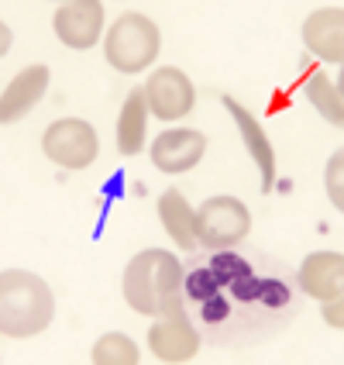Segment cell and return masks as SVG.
Masks as SVG:
<instances>
[{
    "label": "cell",
    "instance_id": "obj_1",
    "mask_svg": "<svg viewBox=\"0 0 344 365\" xmlns=\"http://www.w3.org/2000/svg\"><path fill=\"white\" fill-rule=\"evenodd\" d=\"M182 269L165 248H145L124 269V297L138 314L165 317L182 310Z\"/></svg>",
    "mask_w": 344,
    "mask_h": 365
},
{
    "label": "cell",
    "instance_id": "obj_2",
    "mask_svg": "<svg viewBox=\"0 0 344 365\" xmlns=\"http://www.w3.org/2000/svg\"><path fill=\"white\" fill-rule=\"evenodd\" d=\"M56 317V300L48 283L24 272V269H4L0 276V327L7 338H31L41 334Z\"/></svg>",
    "mask_w": 344,
    "mask_h": 365
},
{
    "label": "cell",
    "instance_id": "obj_3",
    "mask_svg": "<svg viewBox=\"0 0 344 365\" xmlns=\"http://www.w3.org/2000/svg\"><path fill=\"white\" fill-rule=\"evenodd\" d=\"M107 62L118 73H142L159 56V28L145 14H124L118 24L107 31Z\"/></svg>",
    "mask_w": 344,
    "mask_h": 365
},
{
    "label": "cell",
    "instance_id": "obj_4",
    "mask_svg": "<svg viewBox=\"0 0 344 365\" xmlns=\"http://www.w3.org/2000/svg\"><path fill=\"white\" fill-rule=\"evenodd\" d=\"M248 231H251V214L234 197H210L197 210V245L203 248H214V252L234 248L248 238Z\"/></svg>",
    "mask_w": 344,
    "mask_h": 365
},
{
    "label": "cell",
    "instance_id": "obj_5",
    "mask_svg": "<svg viewBox=\"0 0 344 365\" xmlns=\"http://www.w3.org/2000/svg\"><path fill=\"white\" fill-rule=\"evenodd\" d=\"M41 148H45V155L56 165H62V169H86V165H93V159L100 155V138H97V131L86 121H80V118H62V121H56L45 131Z\"/></svg>",
    "mask_w": 344,
    "mask_h": 365
},
{
    "label": "cell",
    "instance_id": "obj_6",
    "mask_svg": "<svg viewBox=\"0 0 344 365\" xmlns=\"http://www.w3.org/2000/svg\"><path fill=\"white\" fill-rule=\"evenodd\" d=\"M145 101H148V110L159 118V121H179L193 110V101H197V90L189 76L176 69V66H165L159 73H152L148 83H145Z\"/></svg>",
    "mask_w": 344,
    "mask_h": 365
},
{
    "label": "cell",
    "instance_id": "obj_7",
    "mask_svg": "<svg viewBox=\"0 0 344 365\" xmlns=\"http://www.w3.org/2000/svg\"><path fill=\"white\" fill-rule=\"evenodd\" d=\"M103 28V4L100 0H69L56 11V35L62 38V45L69 48H90L97 45Z\"/></svg>",
    "mask_w": 344,
    "mask_h": 365
},
{
    "label": "cell",
    "instance_id": "obj_8",
    "mask_svg": "<svg viewBox=\"0 0 344 365\" xmlns=\"http://www.w3.org/2000/svg\"><path fill=\"white\" fill-rule=\"evenodd\" d=\"M148 348L162 359V362H186L197 355L200 348V334L197 327L189 324V317L176 310V314H165L162 321L148 327Z\"/></svg>",
    "mask_w": 344,
    "mask_h": 365
},
{
    "label": "cell",
    "instance_id": "obj_9",
    "mask_svg": "<svg viewBox=\"0 0 344 365\" xmlns=\"http://www.w3.org/2000/svg\"><path fill=\"white\" fill-rule=\"evenodd\" d=\"M207 152V135L189 131V128H176V131H162L152 142V163L162 173H186L203 159Z\"/></svg>",
    "mask_w": 344,
    "mask_h": 365
},
{
    "label": "cell",
    "instance_id": "obj_10",
    "mask_svg": "<svg viewBox=\"0 0 344 365\" xmlns=\"http://www.w3.org/2000/svg\"><path fill=\"white\" fill-rule=\"evenodd\" d=\"M45 86H48V69L45 66H28L24 73H18L0 93V121L4 124L21 121L45 97Z\"/></svg>",
    "mask_w": 344,
    "mask_h": 365
},
{
    "label": "cell",
    "instance_id": "obj_11",
    "mask_svg": "<svg viewBox=\"0 0 344 365\" xmlns=\"http://www.w3.org/2000/svg\"><path fill=\"white\" fill-rule=\"evenodd\" d=\"M300 286L317 300H334L344 289V255L341 252H313L300 265Z\"/></svg>",
    "mask_w": 344,
    "mask_h": 365
},
{
    "label": "cell",
    "instance_id": "obj_12",
    "mask_svg": "<svg viewBox=\"0 0 344 365\" xmlns=\"http://www.w3.org/2000/svg\"><path fill=\"white\" fill-rule=\"evenodd\" d=\"M224 107H227V114H231L234 124H238L248 155L259 163V173H262V193H269V190H272V182H276V152H272V145H269V138H265L262 124L255 121V114H251V110H244L234 97H224Z\"/></svg>",
    "mask_w": 344,
    "mask_h": 365
},
{
    "label": "cell",
    "instance_id": "obj_13",
    "mask_svg": "<svg viewBox=\"0 0 344 365\" xmlns=\"http://www.w3.org/2000/svg\"><path fill=\"white\" fill-rule=\"evenodd\" d=\"M303 41L313 56L327 62L344 59V11L341 7H324L310 14L303 24Z\"/></svg>",
    "mask_w": 344,
    "mask_h": 365
},
{
    "label": "cell",
    "instance_id": "obj_14",
    "mask_svg": "<svg viewBox=\"0 0 344 365\" xmlns=\"http://www.w3.org/2000/svg\"><path fill=\"white\" fill-rule=\"evenodd\" d=\"M159 214H162V224L172 242L186 252L197 248V210L186 203L179 190H165L162 200H159Z\"/></svg>",
    "mask_w": 344,
    "mask_h": 365
},
{
    "label": "cell",
    "instance_id": "obj_15",
    "mask_svg": "<svg viewBox=\"0 0 344 365\" xmlns=\"http://www.w3.org/2000/svg\"><path fill=\"white\" fill-rule=\"evenodd\" d=\"M145 121H148V101H145V90H131L127 101L121 107V118H118V148L121 155H138L145 148Z\"/></svg>",
    "mask_w": 344,
    "mask_h": 365
},
{
    "label": "cell",
    "instance_id": "obj_16",
    "mask_svg": "<svg viewBox=\"0 0 344 365\" xmlns=\"http://www.w3.org/2000/svg\"><path fill=\"white\" fill-rule=\"evenodd\" d=\"M317 73V69H313ZM306 101L313 103L320 114H324V121L330 124H338L341 128L344 124V103H341V83L334 86V83L327 80L324 73H317L313 80L306 83Z\"/></svg>",
    "mask_w": 344,
    "mask_h": 365
},
{
    "label": "cell",
    "instance_id": "obj_17",
    "mask_svg": "<svg viewBox=\"0 0 344 365\" xmlns=\"http://www.w3.org/2000/svg\"><path fill=\"white\" fill-rule=\"evenodd\" d=\"M93 362L97 365H135L138 362V348H135V341L127 334L110 331V334H103L100 341L93 345Z\"/></svg>",
    "mask_w": 344,
    "mask_h": 365
},
{
    "label": "cell",
    "instance_id": "obj_18",
    "mask_svg": "<svg viewBox=\"0 0 344 365\" xmlns=\"http://www.w3.org/2000/svg\"><path fill=\"white\" fill-rule=\"evenodd\" d=\"M210 272H214V279L221 283V289H227L231 283H238L241 276L251 272V265L244 262L241 255H234L231 248H224V252H214V259H210Z\"/></svg>",
    "mask_w": 344,
    "mask_h": 365
},
{
    "label": "cell",
    "instance_id": "obj_19",
    "mask_svg": "<svg viewBox=\"0 0 344 365\" xmlns=\"http://www.w3.org/2000/svg\"><path fill=\"white\" fill-rule=\"evenodd\" d=\"M182 286H186V293H189L197 304H203V300H210V297H217V293H221V283L214 279V272H210V269H197V272H189V276L182 279Z\"/></svg>",
    "mask_w": 344,
    "mask_h": 365
},
{
    "label": "cell",
    "instance_id": "obj_20",
    "mask_svg": "<svg viewBox=\"0 0 344 365\" xmlns=\"http://www.w3.org/2000/svg\"><path fill=\"white\" fill-rule=\"evenodd\" d=\"M341 176H344V152H334L330 163H327V197H330V203H334L338 210H344Z\"/></svg>",
    "mask_w": 344,
    "mask_h": 365
},
{
    "label": "cell",
    "instance_id": "obj_21",
    "mask_svg": "<svg viewBox=\"0 0 344 365\" xmlns=\"http://www.w3.org/2000/svg\"><path fill=\"white\" fill-rule=\"evenodd\" d=\"M259 304L272 307V310H279V307L289 304V286L283 279H262L259 283Z\"/></svg>",
    "mask_w": 344,
    "mask_h": 365
},
{
    "label": "cell",
    "instance_id": "obj_22",
    "mask_svg": "<svg viewBox=\"0 0 344 365\" xmlns=\"http://www.w3.org/2000/svg\"><path fill=\"white\" fill-rule=\"evenodd\" d=\"M227 317H231V304H227L224 293H217V297H210V300L200 304V321H207V324H224Z\"/></svg>",
    "mask_w": 344,
    "mask_h": 365
},
{
    "label": "cell",
    "instance_id": "obj_23",
    "mask_svg": "<svg viewBox=\"0 0 344 365\" xmlns=\"http://www.w3.org/2000/svg\"><path fill=\"white\" fill-rule=\"evenodd\" d=\"M259 276L255 272H248V276H241L238 283H231L227 286V293L234 297V300H241V304H251V300H259Z\"/></svg>",
    "mask_w": 344,
    "mask_h": 365
},
{
    "label": "cell",
    "instance_id": "obj_24",
    "mask_svg": "<svg viewBox=\"0 0 344 365\" xmlns=\"http://www.w3.org/2000/svg\"><path fill=\"white\" fill-rule=\"evenodd\" d=\"M324 317H327V324H330V327H338V331H341V324H344V304H341V297L324 300Z\"/></svg>",
    "mask_w": 344,
    "mask_h": 365
}]
</instances>
